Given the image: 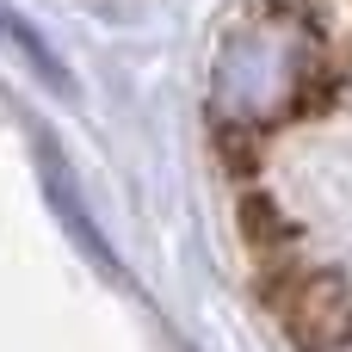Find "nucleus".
I'll use <instances>...</instances> for the list:
<instances>
[{"label": "nucleus", "instance_id": "obj_1", "mask_svg": "<svg viewBox=\"0 0 352 352\" xmlns=\"http://www.w3.org/2000/svg\"><path fill=\"white\" fill-rule=\"evenodd\" d=\"M346 62L352 50L322 0H254L217 37L204 118L229 148L260 142L297 118L328 111L346 87Z\"/></svg>", "mask_w": 352, "mask_h": 352}, {"label": "nucleus", "instance_id": "obj_2", "mask_svg": "<svg viewBox=\"0 0 352 352\" xmlns=\"http://www.w3.org/2000/svg\"><path fill=\"white\" fill-rule=\"evenodd\" d=\"M0 37H6V43H19V50L31 56V68L43 74V87H68V68L50 56V43H43V37H37V31H31L19 12H6V6H0Z\"/></svg>", "mask_w": 352, "mask_h": 352}, {"label": "nucleus", "instance_id": "obj_3", "mask_svg": "<svg viewBox=\"0 0 352 352\" xmlns=\"http://www.w3.org/2000/svg\"><path fill=\"white\" fill-rule=\"evenodd\" d=\"M309 352H352V322H346V328H340V334H328L322 346H309Z\"/></svg>", "mask_w": 352, "mask_h": 352}]
</instances>
